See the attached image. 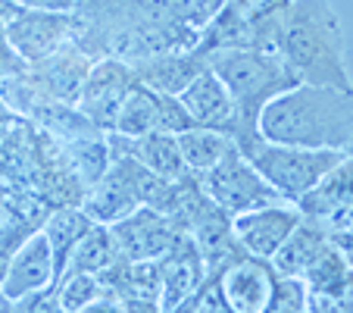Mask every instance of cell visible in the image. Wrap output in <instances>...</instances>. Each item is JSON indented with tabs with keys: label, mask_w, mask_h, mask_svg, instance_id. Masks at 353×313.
<instances>
[{
	"label": "cell",
	"mask_w": 353,
	"mask_h": 313,
	"mask_svg": "<svg viewBox=\"0 0 353 313\" xmlns=\"http://www.w3.org/2000/svg\"><path fill=\"white\" fill-rule=\"evenodd\" d=\"M3 28L13 44L16 57L26 63V69H34L66 50L75 41L72 13L63 10H10L3 16Z\"/></svg>",
	"instance_id": "obj_6"
},
{
	"label": "cell",
	"mask_w": 353,
	"mask_h": 313,
	"mask_svg": "<svg viewBox=\"0 0 353 313\" xmlns=\"http://www.w3.org/2000/svg\"><path fill=\"white\" fill-rule=\"evenodd\" d=\"M94 226V220L81 210V207H60L54 214H47V220L41 222V232H44L47 245H50V254H54L57 273H66L69 257L79 247V241L88 235V229Z\"/></svg>",
	"instance_id": "obj_19"
},
{
	"label": "cell",
	"mask_w": 353,
	"mask_h": 313,
	"mask_svg": "<svg viewBox=\"0 0 353 313\" xmlns=\"http://www.w3.org/2000/svg\"><path fill=\"white\" fill-rule=\"evenodd\" d=\"M110 232H113L122 260H160L179 241L181 226L175 222V216L163 210L141 207L132 216L110 226Z\"/></svg>",
	"instance_id": "obj_11"
},
{
	"label": "cell",
	"mask_w": 353,
	"mask_h": 313,
	"mask_svg": "<svg viewBox=\"0 0 353 313\" xmlns=\"http://www.w3.org/2000/svg\"><path fill=\"white\" fill-rule=\"evenodd\" d=\"M57 298H60V304L66 307L69 313H75L79 307H85L88 301H94L100 292H103V285H100V276H91V273H63L60 279H57L54 285Z\"/></svg>",
	"instance_id": "obj_22"
},
{
	"label": "cell",
	"mask_w": 353,
	"mask_h": 313,
	"mask_svg": "<svg viewBox=\"0 0 353 313\" xmlns=\"http://www.w3.org/2000/svg\"><path fill=\"white\" fill-rule=\"evenodd\" d=\"M260 138L313 151H353V91L294 85L260 116Z\"/></svg>",
	"instance_id": "obj_1"
},
{
	"label": "cell",
	"mask_w": 353,
	"mask_h": 313,
	"mask_svg": "<svg viewBox=\"0 0 353 313\" xmlns=\"http://www.w3.org/2000/svg\"><path fill=\"white\" fill-rule=\"evenodd\" d=\"M219 294L228 313H263L275 288V269L269 260H256L241 254L219 276Z\"/></svg>",
	"instance_id": "obj_13"
},
{
	"label": "cell",
	"mask_w": 353,
	"mask_h": 313,
	"mask_svg": "<svg viewBox=\"0 0 353 313\" xmlns=\"http://www.w3.org/2000/svg\"><path fill=\"white\" fill-rule=\"evenodd\" d=\"M10 10H13V7H10L7 0H0V19H3V16H7V13H10Z\"/></svg>",
	"instance_id": "obj_29"
},
{
	"label": "cell",
	"mask_w": 353,
	"mask_h": 313,
	"mask_svg": "<svg viewBox=\"0 0 353 313\" xmlns=\"http://www.w3.org/2000/svg\"><path fill=\"white\" fill-rule=\"evenodd\" d=\"M207 63L219 82L225 85L228 97L234 104V144L256 138L260 135V116L279 94L294 88V75L281 63L279 54L256 50V47H225V50H210Z\"/></svg>",
	"instance_id": "obj_3"
},
{
	"label": "cell",
	"mask_w": 353,
	"mask_h": 313,
	"mask_svg": "<svg viewBox=\"0 0 353 313\" xmlns=\"http://www.w3.org/2000/svg\"><path fill=\"white\" fill-rule=\"evenodd\" d=\"M138 85H141V79L132 63L113 60V57L94 60L85 75V85H81V91H79V100H75V110H79L81 120L91 122L94 129L113 132V122H116V116H119L122 104H125V97Z\"/></svg>",
	"instance_id": "obj_7"
},
{
	"label": "cell",
	"mask_w": 353,
	"mask_h": 313,
	"mask_svg": "<svg viewBox=\"0 0 353 313\" xmlns=\"http://www.w3.org/2000/svg\"><path fill=\"white\" fill-rule=\"evenodd\" d=\"M157 263H160V313H181L210 279L207 260L191 235L181 232L169 254H163Z\"/></svg>",
	"instance_id": "obj_9"
},
{
	"label": "cell",
	"mask_w": 353,
	"mask_h": 313,
	"mask_svg": "<svg viewBox=\"0 0 353 313\" xmlns=\"http://www.w3.org/2000/svg\"><path fill=\"white\" fill-rule=\"evenodd\" d=\"M7 3L16 10H63V13H72L79 0H7Z\"/></svg>",
	"instance_id": "obj_27"
},
{
	"label": "cell",
	"mask_w": 353,
	"mask_h": 313,
	"mask_svg": "<svg viewBox=\"0 0 353 313\" xmlns=\"http://www.w3.org/2000/svg\"><path fill=\"white\" fill-rule=\"evenodd\" d=\"M0 313H16L13 301H10V298H3V292H0Z\"/></svg>",
	"instance_id": "obj_28"
},
{
	"label": "cell",
	"mask_w": 353,
	"mask_h": 313,
	"mask_svg": "<svg viewBox=\"0 0 353 313\" xmlns=\"http://www.w3.org/2000/svg\"><path fill=\"white\" fill-rule=\"evenodd\" d=\"M332 247V238L325 232V222L313 220V216H300L294 232L281 241V247L272 254V269L275 276H291V279H303L307 269Z\"/></svg>",
	"instance_id": "obj_15"
},
{
	"label": "cell",
	"mask_w": 353,
	"mask_h": 313,
	"mask_svg": "<svg viewBox=\"0 0 353 313\" xmlns=\"http://www.w3.org/2000/svg\"><path fill=\"white\" fill-rule=\"evenodd\" d=\"M113 141L122 144V151L110 147V153H125L138 167H144L147 173L160 176V179H166V182L197 179V176L188 173L175 135H147V138H119V135H113Z\"/></svg>",
	"instance_id": "obj_16"
},
{
	"label": "cell",
	"mask_w": 353,
	"mask_h": 313,
	"mask_svg": "<svg viewBox=\"0 0 353 313\" xmlns=\"http://www.w3.org/2000/svg\"><path fill=\"white\" fill-rule=\"evenodd\" d=\"M60 273H57L54 254H50V245H47L44 232L34 229L26 241L13 251L7 269H3V282H0V292L10 301H22L32 298L38 292H47L54 288Z\"/></svg>",
	"instance_id": "obj_12"
},
{
	"label": "cell",
	"mask_w": 353,
	"mask_h": 313,
	"mask_svg": "<svg viewBox=\"0 0 353 313\" xmlns=\"http://www.w3.org/2000/svg\"><path fill=\"white\" fill-rule=\"evenodd\" d=\"M203 69H207V54H200L197 47H194V50H175V54L144 60L134 66V73H138L141 85L179 97Z\"/></svg>",
	"instance_id": "obj_18"
},
{
	"label": "cell",
	"mask_w": 353,
	"mask_h": 313,
	"mask_svg": "<svg viewBox=\"0 0 353 313\" xmlns=\"http://www.w3.org/2000/svg\"><path fill=\"white\" fill-rule=\"evenodd\" d=\"M238 151L254 163L256 173L288 204H300L347 157L341 151H313V147L275 144V141H266L260 135L238 144Z\"/></svg>",
	"instance_id": "obj_4"
},
{
	"label": "cell",
	"mask_w": 353,
	"mask_h": 313,
	"mask_svg": "<svg viewBox=\"0 0 353 313\" xmlns=\"http://www.w3.org/2000/svg\"><path fill=\"white\" fill-rule=\"evenodd\" d=\"M275 54L297 85H328L353 91L344 60V32L328 0H288Z\"/></svg>",
	"instance_id": "obj_2"
},
{
	"label": "cell",
	"mask_w": 353,
	"mask_h": 313,
	"mask_svg": "<svg viewBox=\"0 0 353 313\" xmlns=\"http://www.w3.org/2000/svg\"><path fill=\"white\" fill-rule=\"evenodd\" d=\"M181 151V160H185L188 173L191 176H207L216 163H222L228 151H234V138L225 132H213V129H188V132L175 135Z\"/></svg>",
	"instance_id": "obj_20"
},
{
	"label": "cell",
	"mask_w": 353,
	"mask_h": 313,
	"mask_svg": "<svg viewBox=\"0 0 353 313\" xmlns=\"http://www.w3.org/2000/svg\"><path fill=\"white\" fill-rule=\"evenodd\" d=\"M297 207L303 216H313L319 222L350 216L353 214V151Z\"/></svg>",
	"instance_id": "obj_17"
},
{
	"label": "cell",
	"mask_w": 353,
	"mask_h": 313,
	"mask_svg": "<svg viewBox=\"0 0 353 313\" xmlns=\"http://www.w3.org/2000/svg\"><path fill=\"white\" fill-rule=\"evenodd\" d=\"M22 73H26V63L16 57L13 44H10V38H7V28H3V19H0V85L19 79Z\"/></svg>",
	"instance_id": "obj_24"
},
{
	"label": "cell",
	"mask_w": 353,
	"mask_h": 313,
	"mask_svg": "<svg viewBox=\"0 0 353 313\" xmlns=\"http://www.w3.org/2000/svg\"><path fill=\"white\" fill-rule=\"evenodd\" d=\"M16 313H69L66 307L60 304L54 288H47V292H38L32 298H22V301H13Z\"/></svg>",
	"instance_id": "obj_25"
},
{
	"label": "cell",
	"mask_w": 353,
	"mask_h": 313,
	"mask_svg": "<svg viewBox=\"0 0 353 313\" xmlns=\"http://www.w3.org/2000/svg\"><path fill=\"white\" fill-rule=\"evenodd\" d=\"M75 313H128L125 310V304H122L116 294H110V292H100L94 301H88L85 307H79Z\"/></svg>",
	"instance_id": "obj_26"
},
{
	"label": "cell",
	"mask_w": 353,
	"mask_h": 313,
	"mask_svg": "<svg viewBox=\"0 0 353 313\" xmlns=\"http://www.w3.org/2000/svg\"><path fill=\"white\" fill-rule=\"evenodd\" d=\"M263 313H310V294L303 279L275 276V288Z\"/></svg>",
	"instance_id": "obj_23"
},
{
	"label": "cell",
	"mask_w": 353,
	"mask_h": 313,
	"mask_svg": "<svg viewBox=\"0 0 353 313\" xmlns=\"http://www.w3.org/2000/svg\"><path fill=\"white\" fill-rule=\"evenodd\" d=\"M179 104L185 107L194 129H213V132H225L234 138V122H238L234 104H232V97H228L225 85L219 82V75L210 69V63H207V69L179 94Z\"/></svg>",
	"instance_id": "obj_14"
},
{
	"label": "cell",
	"mask_w": 353,
	"mask_h": 313,
	"mask_svg": "<svg viewBox=\"0 0 353 313\" xmlns=\"http://www.w3.org/2000/svg\"><path fill=\"white\" fill-rule=\"evenodd\" d=\"M200 188L225 216H238L266 204H281L275 188L256 173V167L234 147L216 163L207 176H200Z\"/></svg>",
	"instance_id": "obj_5"
},
{
	"label": "cell",
	"mask_w": 353,
	"mask_h": 313,
	"mask_svg": "<svg viewBox=\"0 0 353 313\" xmlns=\"http://www.w3.org/2000/svg\"><path fill=\"white\" fill-rule=\"evenodd\" d=\"M122 260L119 247H116V238L110 232V226H100L94 222L88 229V235L79 241V247L69 257L66 273H91V276H103L107 269H113Z\"/></svg>",
	"instance_id": "obj_21"
},
{
	"label": "cell",
	"mask_w": 353,
	"mask_h": 313,
	"mask_svg": "<svg viewBox=\"0 0 353 313\" xmlns=\"http://www.w3.org/2000/svg\"><path fill=\"white\" fill-rule=\"evenodd\" d=\"M191 120H188L185 107L172 94L154 91L147 85H138L125 97L119 116L113 122V135L119 138H147V135H181L188 132Z\"/></svg>",
	"instance_id": "obj_8"
},
{
	"label": "cell",
	"mask_w": 353,
	"mask_h": 313,
	"mask_svg": "<svg viewBox=\"0 0 353 313\" xmlns=\"http://www.w3.org/2000/svg\"><path fill=\"white\" fill-rule=\"evenodd\" d=\"M300 207L297 204H266L256 210L232 216V235L238 241L241 254L256 260H272V254L281 247V241L294 232V226L300 222Z\"/></svg>",
	"instance_id": "obj_10"
}]
</instances>
